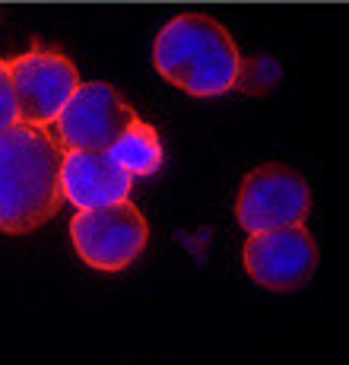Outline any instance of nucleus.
Wrapping results in <instances>:
<instances>
[{"label":"nucleus","mask_w":349,"mask_h":365,"mask_svg":"<svg viewBox=\"0 0 349 365\" xmlns=\"http://www.w3.org/2000/svg\"><path fill=\"white\" fill-rule=\"evenodd\" d=\"M311 210L308 181L289 165H257L244 175L239 197H235V220L244 232H267V229L302 226Z\"/></svg>","instance_id":"4"},{"label":"nucleus","mask_w":349,"mask_h":365,"mask_svg":"<svg viewBox=\"0 0 349 365\" xmlns=\"http://www.w3.org/2000/svg\"><path fill=\"white\" fill-rule=\"evenodd\" d=\"M108 153H111V159L130 175V178L156 175L159 168H162V156H165L162 140H159L156 128L146 124V121H140V118L115 140V146H111Z\"/></svg>","instance_id":"9"},{"label":"nucleus","mask_w":349,"mask_h":365,"mask_svg":"<svg viewBox=\"0 0 349 365\" xmlns=\"http://www.w3.org/2000/svg\"><path fill=\"white\" fill-rule=\"evenodd\" d=\"M19 121L16 111V96H13L10 86V73H6V61H0V130L10 128V124Z\"/></svg>","instance_id":"10"},{"label":"nucleus","mask_w":349,"mask_h":365,"mask_svg":"<svg viewBox=\"0 0 349 365\" xmlns=\"http://www.w3.org/2000/svg\"><path fill=\"white\" fill-rule=\"evenodd\" d=\"M244 270L257 286L289 292L305 286L318 270V242L302 226L251 232L244 242Z\"/></svg>","instance_id":"7"},{"label":"nucleus","mask_w":349,"mask_h":365,"mask_svg":"<svg viewBox=\"0 0 349 365\" xmlns=\"http://www.w3.org/2000/svg\"><path fill=\"white\" fill-rule=\"evenodd\" d=\"M6 73L16 96L19 121L38 128L54 124V118L80 86V70L73 67V61L45 45H32L26 54L10 58Z\"/></svg>","instance_id":"5"},{"label":"nucleus","mask_w":349,"mask_h":365,"mask_svg":"<svg viewBox=\"0 0 349 365\" xmlns=\"http://www.w3.org/2000/svg\"><path fill=\"white\" fill-rule=\"evenodd\" d=\"M152 64L172 86L197 99L232 93L244 70L232 32L204 13L172 16L152 41Z\"/></svg>","instance_id":"2"},{"label":"nucleus","mask_w":349,"mask_h":365,"mask_svg":"<svg viewBox=\"0 0 349 365\" xmlns=\"http://www.w3.org/2000/svg\"><path fill=\"white\" fill-rule=\"evenodd\" d=\"M134 178L102 150H67L61 156V197L80 210L108 207L130 197Z\"/></svg>","instance_id":"8"},{"label":"nucleus","mask_w":349,"mask_h":365,"mask_svg":"<svg viewBox=\"0 0 349 365\" xmlns=\"http://www.w3.org/2000/svg\"><path fill=\"white\" fill-rule=\"evenodd\" d=\"M61 156L48 128L16 121L0 130V232L26 235L58 213Z\"/></svg>","instance_id":"1"},{"label":"nucleus","mask_w":349,"mask_h":365,"mask_svg":"<svg viewBox=\"0 0 349 365\" xmlns=\"http://www.w3.org/2000/svg\"><path fill=\"white\" fill-rule=\"evenodd\" d=\"M137 121V111L121 99L108 83H80L70 102L54 118L61 150H102L108 153L115 140Z\"/></svg>","instance_id":"6"},{"label":"nucleus","mask_w":349,"mask_h":365,"mask_svg":"<svg viewBox=\"0 0 349 365\" xmlns=\"http://www.w3.org/2000/svg\"><path fill=\"white\" fill-rule=\"evenodd\" d=\"M70 238L83 264L93 270H124L146 248L150 226L130 200L80 210L70 220Z\"/></svg>","instance_id":"3"}]
</instances>
